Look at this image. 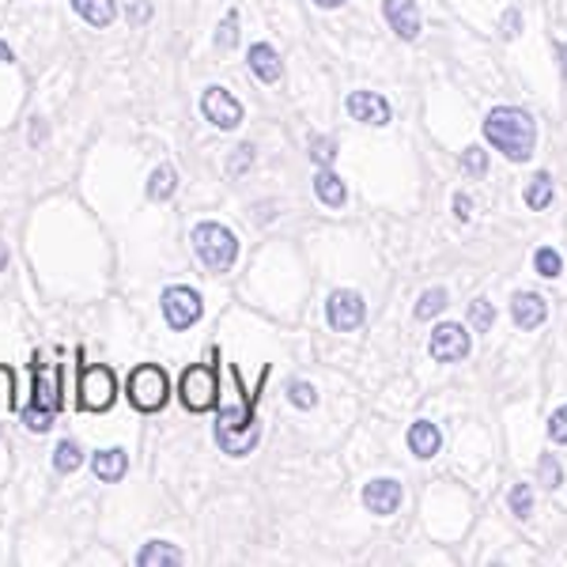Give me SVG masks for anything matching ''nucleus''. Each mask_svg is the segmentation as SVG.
I'll use <instances>...</instances> for the list:
<instances>
[{"label": "nucleus", "instance_id": "obj_33", "mask_svg": "<svg viewBox=\"0 0 567 567\" xmlns=\"http://www.w3.org/2000/svg\"><path fill=\"white\" fill-rule=\"evenodd\" d=\"M250 163H254V148L250 144H239L231 155V163H227V171H231V175H243V171H250Z\"/></svg>", "mask_w": 567, "mask_h": 567}, {"label": "nucleus", "instance_id": "obj_15", "mask_svg": "<svg viewBox=\"0 0 567 567\" xmlns=\"http://www.w3.org/2000/svg\"><path fill=\"white\" fill-rule=\"evenodd\" d=\"M545 315H548V307L537 291H518V296L511 299V318H515L518 329H537L545 322Z\"/></svg>", "mask_w": 567, "mask_h": 567}, {"label": "nucleus", "instance_id": "obj_2", "mask_svg": "<svg viewBox=\"0 0 567 567\" xmlns=\"http://www.w3.org/2000/svg\"><path fill=\"white\" fill-rule=\"evenodd\" d=\"M31 405L23 409V427L27 432H50L53 427V416L61 413V368L53 363H42V360H31Z\"/></svg>", "mask_w": 567, "mask_h": 567}, {"label": "nucleus", "instance_id": "obj_30", "mask_svg": "<svg viewBox=\"0 0 567 567\" xmlns=\"http://www.w3.org/2000/svg\"><path fill=\"white\" fill-rule=\"evenodd\" d=\"M288 398H291V405H296V409H315L318 405V393H315L310 382H291Z\"/></svg>", "mask_w": 567, "mask_h": 567}, {"label": "nucleus", "instance_id": "obj_32", "mask_svg": "<svg viewBox=\"0 0 567 567\" xmlns=\"http://www.w3.org/2000/svg\"><path fill=\"white\" fill-rule=\"evenodd\" d=\"M462 167H465V175H470V178H481L484 171H488V155H484V148H465Z\"/></svg>", "mask_w": 567, "mask_h": 567}, {"label": "nucleus", "instance_id": "obj_9", "mask_svg": "<svg viewBox=\"0 0 567 567\" xmlns=\"http://www.w3.org/2000/svg\"><path fill=\"white\" fill-rule=\"evenodd\" d=\"M427 349H432L439 363H462L465 355H470V333H465L458 322H443V326H435Z\"/></svg>", "mask_w": 567, "mask_h": 567}, {"label": "nucleus", "instance_id": "obj_3", "mask_svg": "<svg viewBox=\"0 0 567 567\" xmlns=\"http://www.w3.org/2000/svg\"><path fill=\"white\" fill-rule=\"evenodd\" d=\"M194 250H197V258L205 261V269L227 272L235 265V258H239V239H235L224 224L208 219V224L194 227Z\"/></svg>", "mask_w": 567, "mask_h": 567}, {"label": "nucleus", "instance_id": "obj_40", "mask_svg": "<svg viewBox=\"0 0 567 567\" xmlns=\"http://www.w3.org/2000/svg\"><path fill=\"white\" fill-rule=\"evenodd\" d=\"M0 61H4V65H12V61H16V53H12V45H8V42H0Z\"/></svg>", "mask_w": 567, "mask_h": 567}, {"label": "nucleus", "instance_id": "obj_29", "mask_svg": "<svg viewBox=\"0 0 567 567\" xmlns=\"http://www.w3.org/2000/svg\"><path fill=\"white\" fill-rule=\"evenodd\" d=\"M511 511H515L518 518H529V511H534V488H529V484H515V488H511Z\"/></svg>", "mask_w": 567, "mask_h": 567}, {"label": "nucleus", "instance_id": "obj_4", "mask_svg": "<svg viewBox=\"0 0 567 567\" xmlns=\"http://www.w3.org/2000/svg\"><path fill=\"white\" fill-rule=\"evenodd\" d=\"M125 393H130L133 409H141V413H159L171 398L167 371L155 368V363H141V368L130 374V386H125Z\"/></svg>", "mask_w": 567, "mask_h": 567}, {"label": "nucleus", "instance_id": "obj_6", "mask_svg": "<svg viewBox=\"0 0 567 567\" xmlns=\"http://www.w3.org/2000/svg\"><path fill=\"white\" fill-rule=\"evenodd\" d=\"M117 398V379L106 363H95V368H80V409L84 413H106Z\"/></svg>", "mask_w": 567, "mask_h": 567}, {"label": "nucleus", "instance_id": "obj_27", "mask_svg": "<svg viewBox=\"0 0 567 567\" xmlns=\"http://www.w3.org/2000/svg\"><path fill=\"white\" fill-rule=\"evenodd\" d=\"M235 42H239V16L227 12L224 23H219V31H216V45L219 50H235Z\"/></svg>", "mask_w": 567, "mask_h": 567}, {"label": "nucleus", "instance_id": "obj_5", "mask_svg": "<svg viewBox=\"0 0 567 567\" xmlns=\"http://www.w3.org/2000/svg\"><path fill=\"white\" fill-rule=\"evenodd\" d=\"M178 398L189 413H208L216 409L219 401V379L208 363H194V368L182 371V382H178Z\"/></svg>", "mask_w": 567, "mask_h": 567}, {"label": "nucleus", "instance_id": "obj_12", "mask_svg": "<svg viewBox=\"0 0 567 567\" xmlns=\"http://www.w3.org/2000/svg\"><path fill=\"white\" fill-rule=\"evenodd\" d=\"M382 16H386V23L393 27V34L405 42H413L420 34V8L416 0H386L382 4Z\"/></svg>", "mask_w": 567, "mask_h": 567}, {"label": "nucleus", "instance_id": "obj_10", "mask_svg": "<svg viewBox=\"0 0 567 567\" xmlns=\"http://www.w3.org/2000/svg\"><path fill=\"white\" fill-rule=\"evenodd\" d=\"M363 315H368V307H363V299L355 296V291H333V296L326 299L329 326L341 329V333H349V329H360Z\"/></svg>", "mask_w": 567, "mask_h": 567}, {"label": "nucleus", "instance_id": "obj_23", "mask_svg": "<svg viewBox=\"0 0 567 567\" xmlns=\"http://www.w3.org/2000/svg\"><path fill=\"white\" fill-rule=\"evenodd\" d=\"M80 465H84V451H80L72 439L58 443V451H53V470H58V473H76Z\"/></svg>", "mask_w": 567, "mask_h": 567}, {"label": "nucleus", "instance_id": "obj_39", "mask_svg": "<svg viewBox=\"0 0 567 567\" xmlns=\"http://www.w3.org/2000/svg\"><path fill=\"white\" fill-rule=\"evenodd\" d=\"M42 141H45V125H42V117H31V144H34V148H42Z\"/></svg>", "mask_w": 567, "mask_h": 567}, {"label": "nucleus", "instance_id": "obj_7", "mask_svg": "<svg viewBox=\"0 0 567 567\" xmlns=\"http://www.w3.org/2000/svg\"><path fill=\"white\" fill-rule=\"evenodd\" d=\"M205 315V303H200V296L194 288H182V284H175V288L163 291V318H167L171 329H189L197 322V318Z\"/></svg>", "mask_w": 567, "mask_h": 567}, {"label": "nucleus", "instance_id": "obj_14", "mask_svg": "<svg viewBox=\"0 0 567 567\" xmlns=\"http://www.w3.org/2000/svg\"><path fill=\"white\" fill-rule=\"evenodd\" d=\"M246 65H250V72L261 80V84H277V80L284 76V61H280V53L272 50L269 42L250 45V53H246Z\"/></svg>", "mask_w": 567, "mask_h": 567}, {"label": "nucleus", "instance_id": "obj_36", "mask_svg": "<svg viewBox=\"0 0 567 567\" xmlns=\"http://www.w3.org/2000/svg\"><path fill=\"white\" fill-rule=\"evenodd\" d=\"M518 23H523V16L515 12V8H511L507 16H503V23H499V31H503V39H515L518 34Z\"/></svg>", "mask_w": 567, "mask_h": 567}, {"label": "nucleus", "instance_id": "obj_35", "mask_svg": "<svg viewBox=\"0 0 567 567\" xmlns=\"http://www.w3.org/2000/svg\"><path fill=\"white\" fill-rule=\"evenodd\" d=\"M548 435H553L556 443H567V405L548 416Z\"/></svg>", "mask_w": 567, "mask_h": 567}, {"label": "nucleus", "instance_id": "obj_34", "mask_svg": "<svg viewBox=\"0 0 567 567\" xmlns=\"http://www.w3.org/2000/svg\"><path fill=\"white\" fill-rule=\"evenodd\" d=\"M16 379H12V371L8 368H0V413H8L12 409V398H16Z\"/></svg>", "mask_w": 567, "mask_h": 567}, {"label": "nucleus", "instance_id": "obj_11", "mask_svg": "<svg viewBox=\"0 0 567 567\" xmlns=\"http://www.w3.org/2000/svg\"><path fill=\"white\" fill-rule=\"evenodd\" d=\"M401 499H405V492H401V484L393 477H379L363 488V507H368L371 515H382V518L393 515V511L401 507Z\"/></svg>", "mask_w": 567, "mask_h": 567}, {"label": "nucleus", "instance_id": "obj_31", "mask_svg": "<svg viewBox=\"0 0 567 567\" xmlns=\"http://www.w3.org/2000/svg\"><path fill=\"white\" fill-rule=\"evenodd\" d=\"M537 477H542L548 488H556V484L564 481V470H560V462L553 458V454H542V462H537Z\"/></svg>", "mask_w": 567, "mask_h": 567}, {"label": "nucleus", "instance_id": "obj_16", "mask_svg": "<svg viewBox=\"0 0 567 567\" xmlns=\"http://www.w3.org/2000/svg\"><path fill=\"white\" fill-rule=\"evenodd\" d=\"M439 446H443V432H439L432 420H416V424L409 427V451H413L416 458H435Z\"/></svg>", "mask_w": 567, "mask_h": 567}, {"label": "nucleus", "instance_id": "obj_24", "mask_svg": "<svg viewBox=\"0 0 567 567\" xmlns=\"http://www.w3.org/2000/svg\"><path fill=\"white\" fill-rule=\"evenodd\" d=\"M443 307H446V291L443 288H427L424 296H420V303H416V318H420V322H432Z\"/></svg>", "mask_w": 567, "mask_h": 567}, {"label": "nucleus", "instance_id": "obj_22", "mask_svg": "<svg viewBox=\"0 0 567 567\" xmlns=\"http://www.w3.org/2000/svg\"><path fill=\"white\" fill-rule=\"evenodd\" d=\"M553 197H556V186H553V178L545 175H534L529 178V186H526V205L534 208V213H542V208L553 205Z\"/></svg>", "mask_w": 567, "mask_h": 567}, {"label": "nucleus", "instance_id": "obj_43", "mask_svg": "<svg viewBox=\"0 0 567 567\" xmlns=\"http://www.w3.org/2000/svg\"><path fill=\"white\" fill-rule=\"evenodd\" d=\"M315 4H318V8H341L344 0H315Z\"/></svg>", "mask_w": 567, "mask_h": 567}, {"label": "nucleus", "instance_id": "obj_25", "mask_svg": "<svg viewBox=\"0 0 567 567\" xmlns=\"http://www.w3.org/2000/svg\"><path fill=\"white\" fill-rule=\"evenodd\" d=\"M534 265H537V272H542V277H548V280H556L564 272V258L553 250V246H542V250L534 254Z\"/></svg>", "mask_w": 567, "mask_h": 567}, {"label": "nucleus", "instance_id": "obj_20", "mask_svg": "<svg viewBox=\"0 0 567 567\" xmlns=\"http://www.w3.org/2000/svg\"><path fill=\"white\" fill-rule=\"evenodd\" d=\"M182 560H186V556L167 542H148L141 553H136V564L141 567H178Z\"/></svg>", "mask_w": 567, "mask_h": 567}, {"label": "nucleus", "instance_id": "obj_37", "mask_svg": "<svg viewBox=\"0 0 567 567\" xmlns=\"http://www.w3.org/2000/svg\"><path fill=\"white\" fill-rule=\"evenodd\" d=\"M148 16H152V4H148V0H133V4H130V20H133V23H148Z\"/></svg>", "mask_w": 567, "mask_h": 567}, {"label": "nucleus", "instance_id": "obj_18", "mask_svg": "<svg viewBox=\"0 0 567 567\" xmlns=\"http://www.w3.org/2000/svg\"><path fill=\"white\" fill-rule=\"evenodd\" d=\"M315 194H318V200H322L326 208H344V200H349L344 178H337L329 167H322V171L315 175Z\"/></svg>", "mask_w": 567, "mask_h": 567}, {"label": "nucleus", "instance_id": "obj_19", "mask_svg": "<svg viewBox=\"0 0 567 567\" xmlns=\"http://www.w3.org/2000/svg\"><path fill=\"white\" fill-rule=\"evenodd\" d=\"M72 12L91 27H110L117 16V4L114 0H72Z\"/></svg>", "mask_w": 567, "mask_h": 567}, {"label": "nucleus", "instance_id": "obj_41", "mask_svg": "<svg viewBox=\"0 0 567 567\" xmlns=\"http://www.w3.org/2000/svg\"><path fill=\"white\" fill-rule=\"evenodd\" d=\"M556 53H560V65H564V76H567V42L556 45Z\"/></svg>", "mask_w": 567, "mask_h": 567}, {"label": "nucleus", "instance_id": "obj_26", "mask_svg": "<svg viewBox=\"0 0 567 567\" xmlns=\"http://www.w3.org/2000/svg\"><path fill=\"white\" fill-rule=\"evenodd\" d=\"M470 326L481 329V333H484V329H492V326H496V307H492L488 299H473V303H470Z\"/></svg>", "mask_w": 567, "mask_h": 567}, {"label": "nucleus", "instance_id": "obj_17", "mask_svg": "<svg viewBox=\"0 0 567 567\" xmlns=\"http://www.w3.org/2000/svg\"><path fill=\"white\" fill-rule=\"evenodd\" d=\"M91 470H95V477H99V481L117 484V481L125 477V470H130V454H125L122 446H110V451H99V454H95Z\"/></svg>", "mask_w": 567, "mask_h": 567}, {"label": "nucleus", "instance_id": "obj_38", "mask_svg": "<svg viewBox=\"0 0 567 567\" xmlns=\"http://www.w3.org/2000/svg\"><path fill=\"white\" fill-rule=\"evenodd\" d=\"M454 216H458V219H470L473 216V200L465 197V194L454 197Z\"/></svg>", "mask_w": 567, "mask_h": 567}, {"label": "nucleus", "instance_id": "obj_28", "mask_svg": "<svg viewBox=\"0 0 567 567\" xmlns=\"http://www.w3.org/2000/svg\"><path fill=\"white\" fill-rule=\"evenodd\" d=\"M310 159L322 163V167H329V163L337 159V144H333V136H310Z\"/></svg>", "mask_w": 567, "mask_h": 567}, {"label": "nucleus", "instance_id": "obj_42", "mask_svg": "<svg viewBox=\"0 0 567 567\" xmlns=\"http://www.w3.org/2000/svg\"><path fill=\"white\" fill-rule=\"evenodd\" d=\"M4 269H8V246L0 243V272H4Z\"/></svg>", "mask_w": 567, "mask_h": 567}, {"label": "nucleus", "instance_id": "obj_13", "mask_svg": "<svg viewBox=\"0 0 567 567\" xmlns=\"http://www.w3.org/2000/svg\"><path fill=\"white\" fill-rule=\"evenodd\" d=\"M349 114L363 125H390V103L374 91H352Z\"/></svg>", "mask_w": 567, "mask_h": 567}, {"label": "nucleus", "instance_id": "obj_8", "mask_svg": "<svg viewBox=\"0 0 567 567\" xmlns=\"http://www.w3.org/2000/svg\"><path fill=\"white\" fill-rule=\"evenodd\" d=\"M200 114L216 125V130H239L243 125V103L224 87H208L200 99Z\"/></svg>", "mask_w": 567, "mask_h": 567}, {"label": "nucleus", "instance_id": "obj_1", "mask_svg": "<svg viewBox=\"0 0 567 567\" xmlns=\"http://www.w3.org/2000/svg\"><path fill=\"white\" fill-rule=\"evenodd\" d=\"M484 141H488L496 152L507 155L511 163H526L537 144V125L526 110L496 106L488 117H484Z\"/></svg>", "mask_w": 567, "mask_h": 567}, {"label": "nucleus", "instance_id": "obj_21", "mask_svg": "<svg viewBox=\"0 0 567 567\" xmlns=\"http://www.w3.org/2000/svg\"><path fill=\"white\" fill-rule=\"evenodd\" d=\"M175 189H178V171L171 167V163H163V167L152 171V178H148V197L152 200H167Z\"/></svg>", "mask_w": 567, "mask_h": 567}]
</instances>
